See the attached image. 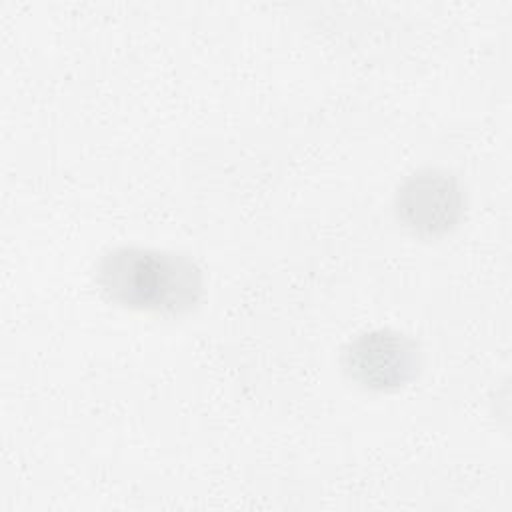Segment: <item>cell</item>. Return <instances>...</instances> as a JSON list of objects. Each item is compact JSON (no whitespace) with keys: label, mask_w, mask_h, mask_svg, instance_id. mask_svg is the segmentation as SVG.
<instances>
[{"label":"cell","mask_w":512,"mask_h":512,"mask_svg":"<svg viewBox=\"0 0 512 512\" xmlns=\"http://www.w3.org/2000/svg\"><path fill=\"white\" fill-rule=\"evenodd\" d=\"M94 282L110 304L166 318L196 310L206 292L204 270L194 258L142 244L106 248L94 264Z\"/></svg>","instance_id":"6da1fadb"},{"label":"cell","mask_w":512,"mask_h":512,"mask_svg":"<svg viewBox=\"0 0 512 512\" xmlns=\"http://www.w3.org/2000/svg\"><path fill=\"white\" fill-rule=\"evenodd\" d=\"M422 348L406 332L378 326L354 334L340 350V368L358 388L396 392L422 370Z\"/></svg>","instance_id":"3957f363"},{"label":"cell","mask_w":512,"mask_h":512,"mask_svg":"<svg viewBox=\"0 0 512 512\" xmlns=\"http://www.w3.org/2000/svg\"><path fill=\"white\" fill-rule=\"evenodd\" d=\"M468 196L462 180L440 166H420L396 186L392 210L410 234L434 240L450 234L464 220Z\"/></svg>","instance_id":"7a4b0ae2"}]
</instances>
